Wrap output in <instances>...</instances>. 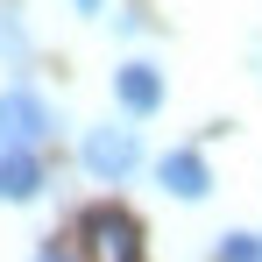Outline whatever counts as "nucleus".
I'll list each match as a JSON object with an SVG mask.
<instances>
[{"instance_id":"1","label":"nucleus","mask_w":262,"mask_h":262,"mask_svg":"<svg viewBox=\"0 0 262 262\" xmlns=\"http://www.w3.org/2000/svg\"><path fill=\"white\" fill-rule=\"evenodd\" d=\"M50 128H57V114H50V99L36 85H7L0 92V149H43Z\"/></svg>"},{"instance_id":"2","label":"nucleus","mask_w":262,"mask_h":262,"mask_svg":"<svg viewBox=\"0 0 262 262\" xmlns=\"http://www.w3.org/2000/svg\"><path fill=\"white\" fill-rule=\"evenodd\" d=\"M78 234H85V262H142V227L121 206H92Z\"/></svg>"},{"instance_id":"3","label":"nucleus","mask_w":262,"mask_h":262,"mask_svg":"<svg viewBox=\"0 0 262 262\" xmlns=\"http://www.w3.org/2000/svg\"><path fill=\"white\" fill-rule=\"evenodd\" d=\"M78 156H85V170L99 177V184H121V177H135V163H142V142H135V128H92Z\"/></svg>"},{"instance_id":"4","label":"nucleus","mask_w":262,"mask_h":262,"mask_svg":"<svg viewBox=\"0 0 262 262\" xmlns=\"http://www.w3.org/2000/svg\"><path fill=\"white\" fill-rule=\"evenodd\" d=\"M156 184H163L170 199H206V191H213V170H206L199 149H170V156L156 163Z\"/></svg>"},{"instance_id":"5","label":"nucleus","mask_w":262,"mask_h":262,"mask_svg":"<svg viewBox=\"0 0 262 262\" xmlns=\"http://www.w3.org/2000/svg\"><path fill=\"white\" fill-rule=\"evenodd\" d=\"M114 99H121L128 114H156V106H163V71L142 64V57L121 64V71H114Z\"/></svg>"},{"instance_id":"6","label":"nucleus","mask_w":262,"mask_h":262,"mask_svg":"<svg viewBox=\"0 0 262 262\" xmlns=\"http://www.w3.org/2000/svg\"><path fill=\"white\" fill-rule=\"evenodd\" d=\"M43 163H36V149H0V199H14V206H29V199H43Z\"/></svg>"},{"instance_id":"7","label":"nucleus","mask_w":262,"mask_h":262,"mask_svg":"<svg viewBox=\"0 0 262 262\" xmlns=\"http://www.w3.org/2000/svg\"><path fill=\"white\" fill-rule=\"evenodd\" d=\"M213 262H262V234H220Z\"/></svg>"},{"instance_id":"8","label":"nucleus","mask_w":262,"mask_h":262,"mask_svg":"<svg viewBox=\"0 0 262 262\" xmlns=\"http://www.w3.org/2000/svg\"><path fill=\"white\" fill-rule=\"evenodd\" d=\"M0 57H29V36H21V21L0 7Z\"/></svg>"},{"instance_id":"9","label":"nucleus","mask_w":262,"mask_h":262,"mask_svg":"<svg viewBox=\"0 0 262 262\" xmlns=\"http://www.w3.org/2000/svg\"><path fill=\"white\" fill-rule=\"evenodd\" d=\"M36 262H71V255H64V248H43V255H36Z\"/></svg>"},{"instance_id":"10","label":"nucleus","mask_w":262,"mask_h":262,"mask_svg":"<svg viewBox=\"0 0 262 262\" xmlns=\"http://www.w3.org/2000/svg\"><path fill=\"white\" fill-rule=\"evenodd\" d=\"M71 7H78V14H99V0H71Z\"/></svg>"}]
</instances>
